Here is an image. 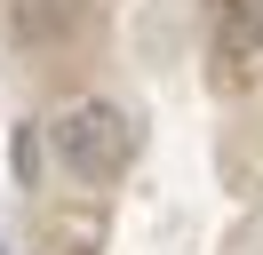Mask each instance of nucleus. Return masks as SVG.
<instances>
[{
    "label": "nucleus",
    "instance_id": "nucleus-1",
    "mask_svg": "<svg viewBox=\"0 0 263 255\" xmlns=\"http://www.w3.org/2000/svg\"><path fill=\"white\" fill-rule=\"evenodd\" d=\"M48 143H56V159H64L80 184H120L128 159H136V120L120 104H104V96H72L48 120Z\"/></svg>",
    "mask_w": 263,
    "mask_h": 255
},
{
    "label": "nucleus",
    "instance_id": "nucleus-2",
    "mask_svg": "<svg viewBox=\"0 0 263 255\" xmlns=\"http://www.w3.org/2000/svg\"><path fill=\"white\" fill-rule=\"evenodd\" d=\"M0 255H8V247H0Z\"/></svg>",
    "mask_w": 263,
    "mask_h": 255
}]
</instances>
